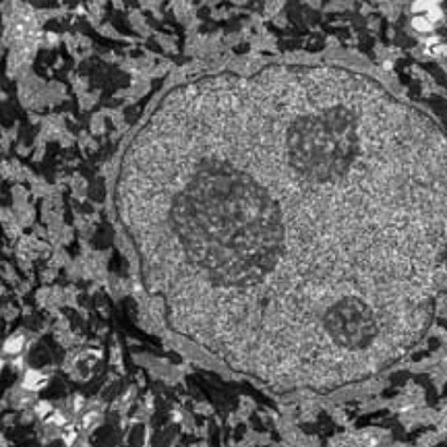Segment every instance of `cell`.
<instances>
[{"instance_id":"6da1fadb","label":"cell","mask_w":447,"mask_h":447,"mask_svg":"<svg viewBox=\"0 0 447 447\" xmlns=\"http://www.w3.org/2000/svg\"><path fill=\"white\" fill-rule=\"evenodd\" d=\"M46 383V377L41 375V372H37V371H29L27 372V377H25V387H29V389H39L41 385H44Z\"/></svg>"},{"instance_id":"7a4b0ae2","label":"cell","mask_w":447,"mask_h":447,"mask_svg":"<svg viewBox=\"0 0 447 447\" xmlns=\"http://www.w3.org/2000/svg\"><path fill=\"white\" fill-rule=\"evenodd\" d=\"M21 348H23V337H21V335L10 337L8 342L4 344V350H6L8 354H17V352H21Z\"/></svg>"},{"instance_id":"3957f363","label":"cell","mask_w":447,"mask_h":447,"mask_svg":"<svg viewBox=\"0 0 447 447\" xmlns=\"http://www.w3.org/2000/svg\"><path fill=\"white\" fill-rule=\"evenodd\" d=\"M412 25L416 27L418 31H431V29H433V21H429V19L424 17V15H418L416 19L412 21Z\"/></svg>"},{"instance_id":"277c9868","label":"cell","mask_w":447,"mask_h":447,"mask_svg":"<svg viewBox=\"0 0 447 447\" xmlns=\"http://www.w3.org/2000/svg\"><path fill=\"white\" fill-rule=\"evenodd\" d=\"M427 52L431 56H439V54L445 52V46L441 44L439 39H431V41H427Z\"/></svg>"},{"instance_id":"5b68a950","label":"cell","mask_w":447,"mask_h":447,"mask_svg":"<svg viewBox=\"0 0 447 447\" xmlns=\"http://www.w3.org/2000/svg\"><path fill=\"white\" fill-rule=\"evenodd\" d=\"M50 404H39V406H37V414H41V416H44L46 418V414H50Z\"/></svg>"},{"instance_id":"8992f818","label":"cell","mask_w":447,"mask_h":447,"mask_svg":"<svg viewBox=\"0 0 447 447\" xmlns=\"http://www.w3.org/2000/svg\"><path fill=\"white\" fill-rule=\"evenodd\" d=\"M93 422H95V414L91 412V414H87V416L83 418V427H91Z\"/></svg>"},{"instance_id":"52a82bcc","label":"cell","mask_w":447,"mask_h":447,"mask_svg":"<svg viewBox=\"0 0 447 447\" xmlns=\"http://www.w3.org/2000/svg\"><path fill=\"white\" fill-rule=\"evenodd\" d=\"M433 2H435V4H437V2H439V0H433Z\"/></svg>"}]
</instances>
